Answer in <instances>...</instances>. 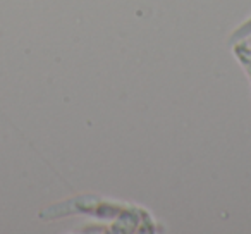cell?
Here are the masks:
<instances>
[{"label": "cell", "instance_id": "obj_1", "mask_svg": "<svg viewBox=\"0 0 251 234\" xmlns=\"http://www.w3.org/2000/svg\"><path fill=\"white\" fill-rule=\"evenodd\" d=\"M232 53L236 57V60L241 64V67L246 73L248 79L251 83V47L246 42H234L232 43Z\"/></svg>", "mask_w": 251, "mask_h": 234}, {"label": "cell", "instance_id": "obj_2", "mask_svg": "<svg viewBox=\"0 0 251 234\" xmlns=\"http://www.w3.org/2000/svg\"><path fill=\"white\" fill-rule=\"evenodd\" d=\"M251 35V18L250 19H246V23L244 25H241L239 28L234 31V35H232V43L234 42H243V40H246V36H250Z\"/></svg>", "mask_w": 251, "mask_h": 234}]
</instances>
